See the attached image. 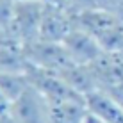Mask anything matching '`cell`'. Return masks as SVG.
Wrapping results in <instances>:
<instances>
[{"label":"cell","instance_id":"obj_1","mask_svg":"<svg viewBox=\"0 0 123 123\" xmlns=\"http://www.w3.org/2000/svg\"><path fill=\"white\" fill-rule=\"evenodd\" d=\"M43 9H45V0L16 2L11 25L7 29V34L14 43L25 45L39 37Z\"/></svg>","mask_w":123,"mask_h":123},{"label":"cell","instance_id":"obj_2","mask_svg":"<svg viewBox=\"0 0 123 123\" xmlns=\"http://www.w3.org/2000/svg\"><path fill=\"white\" fill-rule=\"evenodd\" d=\"M22 50L27 57L29 64H34L37 68L43 70H50V71H62L64 68H68L70 64H75L70 59L66 48L62 43L57 41H46V39H34L29 43L22 45Z\"/></svg>","mask_w":123,"mask_h":123},{"label":"cell","instance_id":"obj_3","mask_svg":"<svg viewBox=\"0 0 123 123\" xmlns=\"http://www.w3.org/2000/svg\"><path fill=\"white\" fill-rule=\"evenodd\" d=\"M7 112L14 123H48V102L29 84L9 104Z\"/></svg>","mask_w":123,"mask_h":123},{"label":"cell","instance_id":"obj_4","mask_svg":"<svg viewBox=\"0 0 123 123\" xmlns=\"http://www.w3.org/2000/svg\"><path fill=\"white\" fill-rule=\"evenodd\" d=\"M73 27H75V16L70 9L45 2L43 18H41V27H39V39L62 43V39L71 32Z\"/></svg>","mask_w":123,"mask_h":123},{"label":"cell","instance_id":"obj_5","mask_svg":"<svg viewBox=\"0 0 123 123\" xmlns=\"http://www.w3.org/2000/svg\"><path fill=\"white\" fill-rule=\"evenodd\" d=\"M62 45L75 64H91L104 52V46L100 45V41L80 27L71 29V32L62 39Z\"/></svg>","mask_w":123,"mask_h":123},{"label":"cell","instance_id":"obj_6","mask_svg":"<svg viewBox=\"0 0 123 123\" xmlns=\"http://www.w3.org/2000/svg\"><path fill=\"white\" fill-rule=\"evenodd\" d=\"M87 66L104 89L123 84V50H104Z\"/></svg>","mask_w":123,"mask_h":123},{"label":"cell","instance_id":"obj_7","mask_svg":"<svg viewBox=\"0 0 123 123\" xmlns=\"http://www.w3.org/2000/svg\"><path fill=\"white\" fill-rule=\"evenodd\" d=\"M86 109L93 116L107 123H123V107L107 89L100 87L84 96Z\"/></svg>","mask_w":123,"mask_h":123},{"label":"cell","instance_id":"obj_8","mask_svg":"<svg viewBox=\"0 0 123 123\" xmlns=\"http://www.w3.org/2000/svg\"><path fill=\"white\" fill-rule=\"evenodd\" d=\"M86 116L87 109L84 98L48 104V123H84Z\"/></svg>","mask_w":123,"mask_h":123},{"label":"cell","instance_id":"obj_9","mask_svg":"<svg viewBox=\"0 0 123 123\" xmlns=\"http://www.w3.org/2000/svg\"><path fill=\"white\" fill-rule=\"evenodd\" d=\"M29 61L25 57L22 45L14 41L0 43V73H20L25 75Z\"/></svg>","mask_w":123,"mask_h":123},{"label":"cell","instance_id":"obj_10","mask_svg":"<svg viewBox=\"0 0 123 123\" xmlns=\"http://www.w3.org/2000/svg\"><path fill=\"white\" fill-rule=\"evenodd\" d=\"M14 0H0V29L7 32L12 20V12H14Z\"/></svg>","mask_w":123,"mask_h":123},{"label":"cell","instance_id":"obj_11","mask_svg":"<svg viewBox=\"0 0 123 123\" xmlns=\"http://www.w3.org/2000/svg\"><path fill=\"white\" fill-rule=\"evenodd\" d=\"M107 91L120 102L121 107H123V84H118V86H114V87H107Z\"/></svg>","mask_w":123,"mask_h":123},{"label":"cell","instance_id":"obj_12","mask_svg":"<svg viewBox=\"0 0 123 123\" xmlns=\"http://www.w3.org/2000/svg\"><path fill=\"white\" fill-rule=\"evenodd\" d=\"M7 107H9V100H7L6 96L0 93V114L6 112V111H7Z\"/></svg>","mask_w":123,"mask_h":123},{"label":"cell","instance_id":"obj_13","mask_svg":"<svg viewBox=\"0 0 123 123\" xmlns=\"http://www.w3.org/2000/svg\"><path fill=\"white\" fill-rule=\"evenodd\" d=\"M84 123H107V121H104V120H100V118H96V116H93V114L87 112V116H86V120H84Z\"/></svg>","mask_w":123,"mask_h":123},{"label":"cell","instance_id":"obj_14","mask_svg":"<svg viewBox=\"0 0 123 123\" xmlns=\"http://www.w3.org/2000/svg\"><path fill=\"white\" fill-rule=\"evenodd\" d=\"M14 2H31V0H14Z\"/></svg>","mask_w":123,"mask_h":123}]
</instances>
